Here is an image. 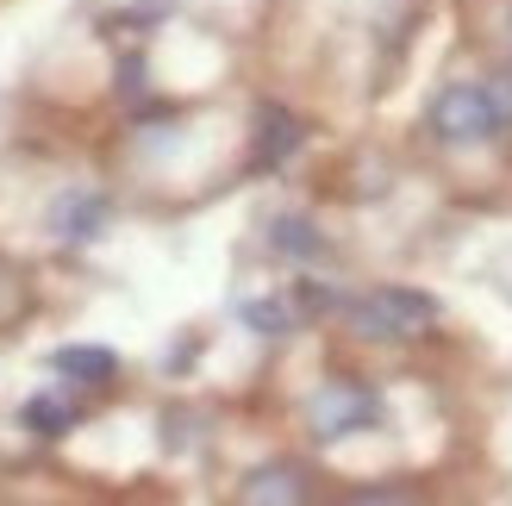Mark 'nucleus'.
<instances>
[{"label":"nucleus","instance_id":"f257e3e1","mask_svg":"<svg viewBox=\"0 0 512 506\" xmlns=\"http://www.w3.org/2000/svg\"><path fill=\"white\" fill-rule=\"evenodd\" d=\"M425 125H431L438 144L463 150V144H494L512 119H506V100H500L494 82H450V88H438V100H431Z\"/></svg>","mask_w":512,"mask_h":506},{"label":"nucleus","instance_id":"f03ea898","mask_svg":"<svg viewBox=\"0 0 512 506\" xmlns=\"http://www.w3.org/2000/svg\"><path fill=\"white\" fill-rule=\"evenodd\" d=\"M344 319H350V332L363 344H413V338H431L438 300L419 294V288H375L363 300H350Z\"/></svg>","mask_w":512,"mask_h":506},{"label":"nucleus","instance_id":"7ed1b4c3","mask_svg":"<svg viewBox=\"0 0 512 506\" xmlns=\"http://www.w3.org/2000/svg\"><path fill=\"white\" fill-rule=\"evenodd\" d=\"M369 425H381V394L363 375H331L306 400V432H313V444H344L356 432H369Z\"/></svg>","mask_w":512,"mask_h":506},{"label":"nucleus","instance_id":"20e7f679","mask_svg":"<svg viewBox=\"0 0 512 506\" xmlns=\"http://www.w3.org/2000/svg\"><path fill=\"white\" fill-rule=\"evenodd\" d=\"M107 219H113V200L100 194V188H69L50 200V238L57 244H94L100 232H107Z\"/></svg>","mask_w":512,"mask_h":506},{"label":"nucleus","instance_id":"39448f33","mask_svg":"<svg viewBox=\"0 0 512 506\" xmlns=\"http://www.w3.org/2000/svg\"><path fill=\"white\" fill-rule=\"evenodd\" d=\"M300 144H306V125L281 107V100H263V107H256V132H250V169L256 175H275Z\"/></svg>","mask_w":512,"mask_h":506},{"label":"nucleus","instance_id":"423d86ee","mask_svg":"<svg viewBox=\"0 0 512 506\" xmlns=\"http://www.w3.org/2000/svg\"><path fill=\"white\" fill-rule=\"evenodd\" d=\"M50 369H57L69 388H88V394H107L119 382V357L107 344H63V350H50Z\"/></svg>","mask_w":512,"mask_h":506},{"label":"nucleus","instance_id":"0eeeda50","mask_svg":"<svg viewBox=\"0 0 512 506\" xmlns=\"http://www.w3.org/2000/svg\"><path fill=\"white\" fill-rule=\"evenodd\" d=\"M238 500L244 506H294V500H313V475L300 463H269V469H250L238 482Z\"/></svg>","mask_w":512,"mask_h":506},{"label":"nucleus","instance_id":"6e6552de","mask_svg":"<svg viewBox=\"0 0 512 506\" xmlns=\"http://www.w3.org/2000/svg\"><path fill=\"white\" fill-rule=\"evenodd\" d=\"M82 419H88V407H82V400H69V394H57V388H44V394H32V400L19 407V425H25V432H32L38 444L69 438Z\"/></svg>","mask_w":512,"mask_h":506},{"label":"nucleus","instance_id":"1a4fd4ad","mask_svg":"<svg viewBox=\"0 0 512 506\" xmlns=\"http://www.w3.org/2000/svg\"><path fill=\"white\" fill-rule=\"evenodd\" d=\"M269 250H275V257H288V263H319L331 244H325V232L306 213H275L269 219Z\"/></svg>","mask_w":512,"mask_h":506},{"label":"nucleus","instance_id":"9d476101","mask_svg":"<svg viewBox=\"0 0 512 506\" xmlns=\"http://www.w3.org/2000/svg\"><path fill=\"white\" fill-rule=\"evenodd\" d=\"M238 319L250 325L256 338H288V332H300V325H306V313H300L294 294H288V300H281V294H269V300H244Z\"/></svg>","mask_w":512,"mask_h":506},{"label":"nucleus","instance_id":"9b49d317","mask_svg":"<svg viewBox=\"0 0 512 506\" xmlns=\"http://www.w3.org/2000/svg\"><path fill=\"white\" fill-rule=\"evenodd\" d=\"M119 100L125 107H150V63H144V50H125L119 57Z\"/></svg>","mask_w":512,"mask_h":506},{"label":"nucleus","instance_id":"f8f14e48","mask_svg":"<svg viewBox=\"0 0 512 506\" xmlns=\"http://www.w3.org/2000/svg\"><path fill=\"white\" fill-rule=\"evenodd\" d=\"M19 307H25V288H19V275H13L7 263H0V325H7Z\"/></svg>","mask_w":512,"mask_h":506},{"label":"nucleus","instance_id":"ddd939ff","mask_svg":"<svg viewBox=\"0 0 512 506\" xmlns=\"http://www.w3.org/2000/svg\"><path fill=\"white\" fill-rule=\"evenodd\" d=\"M494 25H500V44H506V57H512V0L494 7Z\"/></svg>","mask_w":512,"mask_h":506},{"label":"nucleus","instance_id":"4468645a","mask_svg":"<svg viewBox=\"0 0 512 506\" xmlns=\"http://www.w3.org/2000/svg\"><path fill=\"white\" fill-rule=\"evenodd\" d=\"M350 500H406V488H356Z\"/></svg>","mask_w":512,"mask_h":506}]
</instances>
